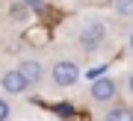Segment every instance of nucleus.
<instances>
[{"mask_svg":"<svg viewBox=\"0 0 133 121\" xmlns=\"http://www.w3.org/2000/svg\"><path fill=\"white\" fill-rule=\"evenodd\" d=\"M0 86H3L6 95H21V92H27V89H30V83L24 80V74H21L18 68H15V71H6L3 80H0Z\"/></svg>","mask_w":133,"mask_h":121,"instance_id":"7ed1b4c3","label":"nucleus"},{"mask_svg":"<svg viewBox=\"0 0 133 121\" xmlns=\"http://www.w3.org/2000/svg\"><path fill=\"white\" fill-rule=\"evenodd\" d=\"M104 71H107L104 65H98V68H92V71H86V77H89L92 83H95V80H101V77H104Z\"/></svg>","mask_w":133,"mask_h":121,"instance_id":"6e6552de","label":"nucleus"},{"mask_svg":"<svg viewBox=\"0 0 133 121\" xmlns=\"http://www.w3.org/2000/svg\"><path fill=\"white\" fill-rule=\"evenodd\" d=\"M130 50H133V33H130Z\"/></svg>","mask_w":133,"mask_h":121,"instance_id":"9b49d317","label":"nucleus"},{"mask_svg":"<svg viewBox=\"0 0 133 121\" xmlns=\"http://www.w3.org/2000/svg\"><path fill=\"white\" fill-rule=\"evenodd\" d=\"M92 98H95V100H101V103L112 100V98H115V83H112L109 77L95 80V83H92Z\"/></svg>","mask_w":133,"mask_h":121,"instance_id":"20e7f679","label":"nucleus"},{"mask_svg":"<svg viewBox=\"0 0 133 121\" xmlns=\"http://www.w3.org/2000/svg\"><path fill=\"white\" fill-rule=\"evenodd\" d=\"M50 77H53V83H56V86L65 89V86H74V83H77V77H80V68H77L74 62H65V59H62V62H56V65H53Z\"/></svg>","mask_w":133,"mask_h":121,"instance_id":"f03ea898","label":"nucleus"},{"mask_svg":"<svg viewBox=\"0 0 133 121\" xmlns=\"http://www.w3.org/2000/svg\"><path fill=\"white\" fill-rule=\"evenodd\" d=\"M18 71L24 74L27 83L33 86V83H38V80H42V71H44V68H42V62H36V59H24V62L18 65Z\"/></svg>","mask_w":133,"mask_h":121,"instance_id":"39448f33","label":"nucleus"},{"mask_svg":"<svg viewBox=\"0 0 133 121\" xmlns=\"http://www.w3.org/2000/svg\"><path fill=\"white\" fill-rule=\"evenodd\" d=\"M104 36H107V27H104L101 21L86 24V27H83V33H80V47H83V50H95V47H101Z\"/></svg>","mask_w":133,"mask_h":121,"instance_id":"f257e3e1","label":"nucleus"},{"mask_svg":"<svg viewBox=\"0 0 133 121\" xmlns=\"http://www.w3.org/2000/svg\"><path fill=\"white\" fill-rule=\"evenodd\" d=\"M115 12L118 15H133V0H115Z\"/></svg>","mask_w":133,"mask_h":121,"instance_id":"0eeeda50","label":"nucleus"},{"mask_svg":"<svg viewBox=\"0 0 133 121\" xmlns=\"http://www.w3.org/2000/svg\"><path fill=\"white\" fill-rule=\"evenodd\" d=\"M6 118H9V103L0 98V121H6Z\"/></svg>","mask_w":133,"mask_h":121,"instance_id":"1a4fd4ad","label":"nucleus"},{"mask_svg":"<svg viewBox=\"0 0 133 121\" xmlns=\"http://www.w3.org/2000/svg\"><path fill=\"white\" fill-rule=\"evenodd\" d=\"M127 86H130V95H133V77H130V83H127Z\"/></svg>","mask_w":133,"mask_h":121,"instance_id":"9d476101","label":"nucleus"},{"mask_svg":"<svg viewBox=\"0 0 133 121\" xmlns=\"http://www.w3.org/2000/svg\"><path fill=\"white\" fill-rule=\"evenodd\" d=\"M104 121H133V109H124V106H118V109L107 112V118H104Z\"/></svg>","mask_w":133,"mask_h":121,"instance_id":"423d86ee","label":"nucleus"}]
</instances>
